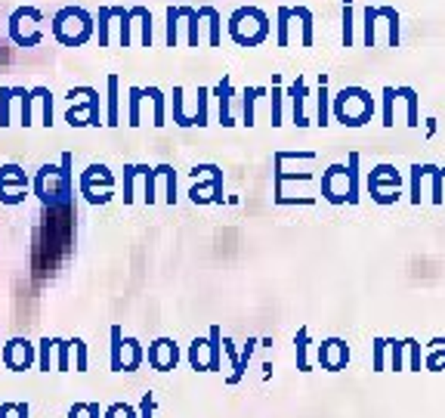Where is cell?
<instances>
[{
  "label": "cell",
  "mask_w": 445,
  "mask_h": 418,
  "mask_svg": "<svg viewBox=\"0 0 445 418\" xmlns=\"http://www.w3.org/2000/svg\"><path fill=\"white\" fill-rule=\"evenodd\" d=\"M35 189L50 208H69L71 202V155H62V168H41Z\"/></svg>",
  "instance_id": "obj_1"
},
{
  "label": "cell",
  "mask_w": 445,
  "mask_h": 418,
  "mask_svg": "<svg viewBox=\"0 0 445 418\" xmlns=\"http://www.w3.org/2000/svg\"><path fill=\"white\" fill-rule=\"evenodd\" d=\"M44 22V12L35 10V6H19L16 12L10 16V37L19 46H37L44 37V31H25L28 25H41Z\"/></svg>",
  "instance_id": "obj_3"
},
{
  "label": "cell",
  "mask_w": 445,
  "mask_h": 418,
  "mask_svg": "<svg viewBox=\"0 0 445 418\" xmlns=\"http://www.w3.org/2000/svg\"><path fill=\"white\" fill-rule=\"evenodd\" d=\"M71 347L78 354V372H84L87 369V347H84V341H71Z\"/></svg>",
  "instance_id": "obj_15"
},
{
  "label": "cell",
  "mask_w": 445,
  "mask_h": 418,
  "mask_svg": "<svg viewBox=\"0 0 445 418\" xmlns=\"http://www.w3.org/2000/svg\"><path fill=\"white\" fill-rule=\"evenodd\" d=\"M31 93H35V99H41V103H44L41 124H44V128H50V124H53V99H50V90H46V87H37V90H31Z\"/></svg>",
  "instance_id": "obj_9"
},
{
  "label": "cell",
  "mask_w": 445,
  "mask_h": 418,
  "mask_svg": "<svg viewBox=\"0 0 445 418\" xmlns=\"http://www.w3.org/2000/svg\"><path fill=\"white\" fill-rule=\"evenodd\" d=\"M115 19V10L111 6H99V44H109V25Z\"/></svg>",
  "instance_id": "obj_8"
},
{
  "label": "cell",
  "mask_w": 445,
  "mask_h": 418,
  "mask_svg": "<svg viewBox=\"0 0 445 418\" xmlns=\"http://www.w3.org/2000/svg\"><path fill=\"white\" fill-rule=\"evenodd\" d=\"M115 19H118V41H121V46L130 44V10H124V6H115Z\"/></svg>",
  "instance_id": "obj_4"
},
{
  "label": "cell",
  "mask_w": 445,
  "mask_h": 418,
  "mask_svg": "<svg viewBox=\"0 0 445 418\" xmlns=\"http://www.w3.org/2000/svg\"><path fill=\"white\" fill-rule=\"evenodd\" d=\"M121 354H124V338H121V329H111V369L115 372H124V360H121Z\"/></svg>",
  "instance_id": "obj_6"
},
{
  "label": "cell",
  "mask_w": 445,
  "mask_h": 418,
  "mask_svg": "<svg viewBox=\"0 0 445 418\" xmlns=\"http://www.w3.org/2000/svg\"><path fill=\"white\" fill-rule=\"evenodd\" d=\"M143 93L152 99V103H155V124L161 128V124H164V99H161V90H158V87H149V90H143Z\"/></svg>",
  "instance_id": "obj_12"
},
{
  "label": "cell",
  "mask_w": 445,
  "mask_h": 418,
  "mask_svg": "<svg viewBox=\"0 0 445 418\" xmlns=\"http://www.w3.org/2000/svg\"><path fill=\"white\" fill-rule=\"evenodd\" d=\"M56 347H59V369H69V347H71V341H56Z\"/></svg>",
  "instance_id": "obj_16"
},
{
  "label": "cell",
  "mask_w": 445,
  "mask_h": 418,
  "mask_svg": "<svg viewBox=\"0 0 445 418\" xmlns=\"http://www.w3.org/2000/svg\"><path fill=\"white\" fill-rule=\"evenodd\" d=\"M53 35L65 46H81L93 35V16L81 6H65L53 16Z\"/></svg>",
  "instance_id": "obj_2"
},
{
  "label": "cell",
  "mask_w": 445,
  "mask_h": 418,
  "mask_svg": "<svg viewBox=\"0 0 445 418\" xmlns=\"http://www.w3.org/2000/svg\"><path fill=\"white\" fill-rule=\"evenodd\" d=\"M16 96H19V124H22V128H28V124H31V103H35V96H31V93H25V90H16Z\"/></svg>",
  "instance_id": "obj_7"
},
{
  "label": "cell",
  "mask_w": 445,
  "mask_h": 418,
  "mask_svg": "<svg viewBox=\"0 0 445 418\" xmlns=\"http://www.w3.org/2000/svg\"><path fill=\"white\" fill-rule=\"evenodd\" d=\"M12 96H16V93H12L10 87L0 90V124H3V128L10 124V99H12Z\"/></svg>",
  "instance_id": "obj_13"
},
{
  "label": "cell",
  "mask_w": 445,
  "mask_h": 418,
  "mask_svg": "<svg viewBox=\"0 0 445 418\" xmlns=\"http://www.w3.org/2000/svg\"><path fill=\"white\" fill-rule=\"evenodd\" d=\"M139 99H143V90L139 87H130V121L127 124H139Z\"/></svg>",
  "instance_id": "obj_14"
},
{
  "label": "cell",
  "mask_w": 445,
  "mask_h": 418,
  "mask_svg": "<svg viewBox=\"0 0 445 418\" xmlns=\"http://www.w3.org/2000/svg\"><path fill=\"white\" fill-rule=\"evenodd\" d=\"M105 124H121V115H118V75H109V121Z\"/></svg>",
  "instance_id": "obj_5"
},
{
  "label": "cell",
  "mask_w": 445,
  "mask_h": 418,
  "mask_svg": "<svg viewBox=\"0 0 445 418\" xmlns=\"http://www.w3.org/2000/svg\"><path fill=\"white\" fill-rule=\"evenodd\" d=\"M84 415H87V406H81V403H78V406L71 409V415H69V418H84Z\"/></svg>",
  "instance_id": "obj_20"
},
{
  "label": "cell",
  "mask_w": 445,
  "mask_h": 418,
  "mask_svg": "<svg viewBox=\"0 0 445 418\" xmlns=\"http://www.w3.org/2000/svg\"><path fill=\"white\" fill-rule=\"evenodd\" d=\"M134 16L139 19V25H143V46L152 44V12L145 10V6H134Z\"/></svg>",
  "instance_id": "obj_10"
},
{
  "label": "cell",
  "mask_w": 445,
  "mask_h": 418,
  "mask_svg": "<svg viewBox=\"0 0 445 418\" xmlns=\"http://www.w3.org/2000/svg\"><path fill=\"white\" fill-rule=\"evenodd\" d=\"M152 406H155V403H152V397L145 394L143 397V418H152Z\"/></svg>",
  "instance_id": "obj_19"
},
{
  "label": "cell",
  "mask_w": 445,
  "mask_h": 418,
  "mask_svg": "<svg viewBox=\"0 0 445 418\" xmlns=\"http://www.w3.org/2000/svg\"><path fill=\"white\" fill-rule=\"evenodd\" d=\"M183 19V6H170L167 10V44L174 46L176 44V25Z\"/></svg>",
  "instance_id": "obj_11"
},
{
  "label": "cell",
  "mask_w": 445,
  "mask_h": 418,
  "mask_svg": "<svg viewBox=\"0 0 445 418\" xmlns=\"http://www.w3.org/2000/svg\"><path fill=\"white\" fill-rule=\"evenodd\" d=\"M145 202H155V171L145 174Z\"/></svg>",
  "instance_id": "obj_18"
},
{
  "label": "cell",
  "mask_w": 445,
  "mask_h": 418,
  "mask_svg": "<svg viewBox=\"0 0 445 418\" xmlns=\"http://www.w3.org/2000/svg\"><path fill=\"white\" fill-rule=\"evenodd\" d=\"M50 347H53L50 338H46V341H41V369H44V372H50Z\"/></svg>",
  "instance_id": "obj_17"
}]
</instances>
